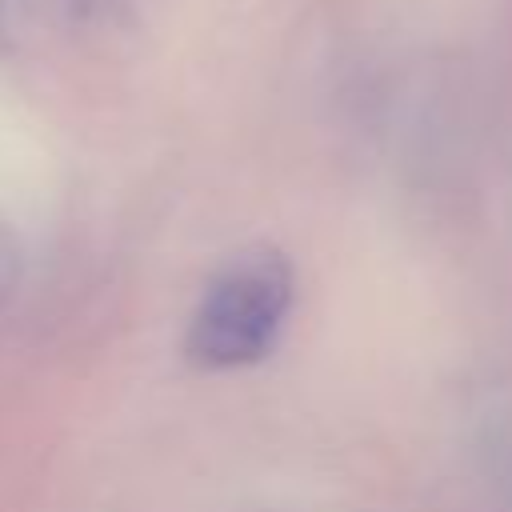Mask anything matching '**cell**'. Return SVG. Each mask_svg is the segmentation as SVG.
Here are the masks:
<instances>
[{"mask_svg":"<svg viewBox=\"0 0 512 512\" xmlns=\"http://www.w3.org/2000/svg\"><path fill=\"white\" fill-rule=\"evenodd\" d=\"M292 272L280 256H252L228 268L200 300L188 328V356L204 368H240L260 360L288 316Z\"/></svg>","mask_w":512,"mask_h":512,"instance_id":"cell-1","label":"cell"}]
</instances>
